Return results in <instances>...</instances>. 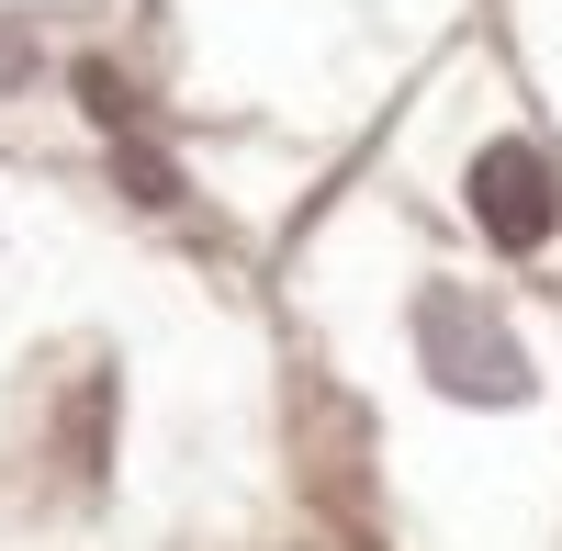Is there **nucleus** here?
I'll use <instances>...</instances> for the list:
<instances>
[{"instance_id": "1", "label": "nucleus", "mask_w": 562, "mask_h": 551, "mask_svg": "<svg viewBox=\"0 0 562 551\" xmlns=\"http://www.w3.org/2000/svg\"><path fill=\"white\" fill-rule=\"evenodd\" d=\"M416 349H428V372H439V394H461V405H518L529 394V349L506 338V315L484 304V293H428L416 304Z\"/></svg>"}, {"instance_id": "2", "label": "nucleus", "mask_w": 562, "mask_h": 551, "mask_svg": "<svg viewBox=\"0 0 562 551\" xmlns=\"http://www.w3.org/2000/svg\"><path fill=\"white\" fill-rule=\"evenodd\" d=\"M551 214H562V192H551V158L540 147H484L473 158V225L495 248H540Z\"/></svg>"}]
</instances>
